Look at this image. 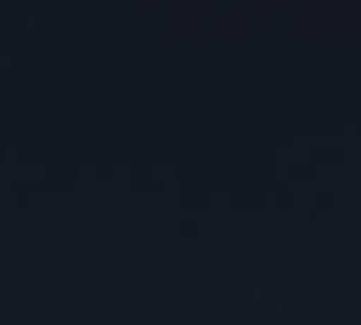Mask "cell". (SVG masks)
I'll return each instance as SVG.
<instances>
[]
</instances>
